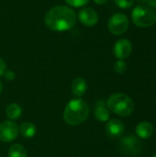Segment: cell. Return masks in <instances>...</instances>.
Masks as SVG:
<instances>
[{
  "instance_id": "cell-17",
  "label": "cell",
  "mask_w": 156,
  "mask_h": 157,
  "mask_svg": "<svg viewBox=\"0 0 156 157\" xmlns=\"http://www.w3.org/2000/svg\"><path fill=\"white\" fill-rule=\"evenodd\" d=\"M113 69L117 74H123L127 70V63L124 60H118L113 64Z\"/></svg>"
},
{
  "instance_id": "cell-16",
  "label": "cell",
  "mask_w": 156,
  "mask_h": 157,
  "mask_svg": "<svg viewBox=\"0 0 156 157\" xmlns=\"http://www.w3.org/2000/svg\"><path fill=\"white\" fill-rule=\"evenodd\" d=\"M9 157H27V151L25 147L19 144H15L10 146L8 150Z\"/></svg>"
},
{
  "instance_id": "cell-22",
  "label": "cell",
  "mask_w": 156,
  "mask_h": 157,
  "mask_svg": "<svg viewBox=\"0 0 156 157\" xmlns=\"http://www.w3.org/2000/svg\"><path fill=\"white\" fill-rule=\"evenodd\" d=\"M146 4L153 9L156 8V0H146Z\"/></svg>"
},
{
  "instance_id": "cell-1",
  "label": "cell",
  "mask_w": 156,
  "mask_h": 157,
  "mask_svg": "<svg viewBox=\"0 0 156 157\" xmlns=\"http://www.w3.org/2000/svg\"><path fill=\"white\" fill-rule=\"evenodd\" d=\"M75 11L67 6H55L48 10L44 17V23L52 31L63 32L71 29L76 23Z\"/></svg>"
},
{
  "instance_id": "cell-3",
  "label": "cell",
  "mask_w": 156,
  "mask_h": 157,
  "mask_svg": "<svg viewBox=\"0 0 156 157\" xmlns=\"http://www.w3.org/2000/svg\"><path fill=\"white\" fill-rule=\"evenodd\" d=\"M106 104L109 111L121 117L130 116L135 109L133 100L124 93L112 94L108 98Z\"/></svg>"
},
{
  "instance_id": "cell-24",
  "label": "cell",
  "mask_w": 156,
  "mask_h": 157,
  "mask_svg": "<svg viewBox=\"0 0 156 157\" xmlns=\"http://www.w3.org/2000/svg\"><path fill=\"white\" fill-rule=\"evenodd\" d=\"M139 3H141L140 5H144V4H146V0H137Z\"/></svg>"
},
{
  "instance_id": "cell-18",
  "label": "cell",
  "mask_w": 156,
  "mask_h": 157,
  "mask_svg": "<svg viewBox=\"0 0 156 157\" xmlns=\"http://www.w3.org/2000/svg\"><path fill=\"white\" fill-rule=\"evenodd\" d=\"M115 4L122 9H128L134 5L135 0H114Z\"/></svg>"
},
{
  "instance_id": "cell-9",
  "label": "cell",
  "mask_w": 156,
  "mask_h": 157,
  "mask_svg": "<svg viewBox=\"0 0 156 157\" xmlns=\"http://www.w3.org/2000/svg\"><path fill=\"white\" fill-rule=\"evenodd\" d=\"M77 17L79 21L86 27H93L98 22L97 12L91 7H83L79 11Z\"/></svg>"
},
{
  "instance_id": "cell-5",
  "label": "cell",
  "mask_w": 156,
  "mask_h": 157,
  "mask_svg": "<svg viewBox=\"0 0 156 157\" xmlns=\"http://www.w3.org/2000/svg\"><path fill=\"white\" fill-rule=\"evenodd\" d=\"M108 28L112 34L121 35L125 33L129 28V19L126 15L122 13H116L109 17Z\"/></svg>"
},
{
  "instance_id": "cell-8",
  "label": "cell",
  "mask_w": 156,
  "mask_h": 157,
  "mask_svg": "<svg viewBox=\"0 0 156 157\" xmlns=\"http://www.w3.org/2000/svg\"><path fill=\"white\" fill-rule=\"evenodd\" d=\"M132 52V44L127 39H120L114 44L113 53L118 60H124L128 58Z\"/></svg>"
},
{
  "instance_id": "cell-25",
  "label": "cell",
  "mask_w": 156,
  "mask_h": 157,
  "mask_svg": "<svg viewBox=\"0 0 156 157\" xmlns=\"http://www.w3.org/2000/svg\"><path fill=\"white\" fill-rule=\"evenodd\" d=\"M2 89H3V85H2V83H1V81H0V94H1V92H2Z\"/></svg>"
},
{
  "instance_id": "cell-6",
  "label": "cell",
  "mask_w": 156,
  "mask_h": 157,
  "mask_svg": "<svg viewBox=\"0 0 156 157\" xmlns=\"http://www.w3.org/2000/svg\"><path fill=\"white\" fill-rule=\"evenodd\" d=\"M120 148L123 154L131 155H136L141 153L142 144L136 136L130 134V135L123 137L120 140Z\"/></svg>"
},
{
  "instance_id": "cell-19",
  "label": "cell",
  "mask_w": 156,
  "mask_h": 157,
  "mask_svg": "<svg viewBox=\"0 0 156 157\" xmlns=\"http://www.w3.org/2000/svg\"><path fill=\"white\" fill-rule=\"evenodd\" d=\"M64 1L69 6H73V7L84 6L89 2V0H64Z\"/></svg>"
},
{
  "instance_id": "cell-12",
  "label": "cell",
  "mask_w": 156,
  "mask_h": 157,
  "mask_svg": "<svg viewBox=\"0 0 156 157\" xmlns=\"http://www.w3.org/2000/svg\"><path fill=\"white\" fill-rule=\"evenodd\" d=\"M136 134L141 139H149L153 136L154 129V125L148 121H143L136 127Z\"/></svg>"
},
{
  "instance_id": "cell-14",
  "label": "cell",
  "mask_w": 156,
  "mask_h": 157,
  "mask_svg": "<svg viewBox=\"0 0 156 157\" xmlns=\"http://www.w3.org/2000/svg\"><path fill=\"white\" fill-rule=\"evenodd\" d=\"M18 130H19L20 134L25 138H32L35 136L37 132L36 126L29 121H25L21 123L20 126L18 127Z\"/></svg>"
},
{
  "instance_id": "cell-23",
  "label": "cell",
  "mask_w": 156,
  "mask_h": 157,
  "mask_svg": "<svg viewBox=\"0 0 156 157\" xmlns=\"http://www.w3.org/2000/svg\"><path fill=\"white\" fill-rule=\"evenodd\" d=\"M108 0H94V2L96 4H98V5H102V4H105Z\"/></svg>"
},
{
  "instance_id": "cell-10",
  "label": "cell",
  "mask_w": 156,
  "mask_h": 157,
  "mask_svg": "<svg viewBox=\"0 0 156 157\" xmlns=\"http://www.w3.org/2000/svg\"><path fill=\"white\" fill-rule=\"evenodd\" d=\"M125 131V124L118 120V119H113L108 121L106 125V133L108 137L116 139L120 137Z\"/></svg>"
},
{
  "instance_id": "cell-21",
  "label": "cell",
  "mask_w": 156,
  "mask_h": 157,
  "mask_svg": "<svg viewBox=\"0 0 156 157\" xmlns=\"http://www.w3.org/2000/svg\"><path fill=\"white\" fill-rule=\"evenodd\" d=\"M6 71V64L5 61L2 58H0V76H4Z\"/></svg>"
},
{
  "instance_id": "cell-13",
  "label": "cell",
  "mask_w": 156,
  "mask_h": 157,
  "mask_svg": "<svg viewBox=\"0 0 156 157\" xmlns=\"http://www.w3.org/2000/svg\"><path fill=\"white\" fill-rule=\"evenodd\" d=\"M71 89L74 96H76L77 98H80L86 94L87 90V83L84 78L76 77L72 82Z\"/></svg>"
},
{
  "instance_id": "cell-2",
  "label": "cell",
  "mask_w": 156,
  "mask_h": 157,
  "mask_svg": "<svg viewBox=\"0 0 156 157\" xmlns=\"http://www.w3.org/2000/svg\"><path fill=\"white\" fill-rule=\"evenodd\" d=\"M89 115V107L82 98H74L68 102L63 111L64 121L71 126L84 123Z\"/></svg>"
},
{
  "instance_id": "cell-20",
  "label": "cell",
  "mask_w": 156,
  "mask_h": 157,
  "mask_svg": "<svg viewBox=\"0 0 156 157\" xmlns=\"http://www.w3.org/2000/svg\"><path fill=\"white\" fill-rule=\"evenodd\" d=\"M4 76H5V78H6V80L12 81V80H14V78L16 77V74H15V72L12 71V70H6V73H5V75H4Z\"/></svg>"
},
{
  "instance_id": "cell-7",
  "label": "cell",
  "mask_w": 156,
  "mask_h": 157,
  "mask_svg": "<svg viewBox=\"0 0 156 157\" xmlns=\"http://www.w3.org/2000/svg\"><path fill=\"white\" fill-rule=\"evenodd\" d=\"M19 130L17 124L13 121H4L0 123V141L10 143L17 139Z\"/></svg>"
},
{
  "instance_id": "cell-15",
  "label": "cell",
  "mask_w": 156,
  "mask_h": 157,
  "mask_svg": "<svg viewBox=\"0 0 156 157\" xmlns=\"http://www.w3.org/2000/svg\"><path fill=\"white\" fill-rule=\"evenodd\" d=\"M6 117L9 120L16 121V120H17L21 116V114H22V108L18 104H17V103H11L6 109Z\"/></svg>"
},
{
  "instance_id": "cell-4",
  "label": "cell",
  "mask_w": 156,
  "mask_h": 157,
  "mask_svg": "<svg viewBox=\"0 0 156 157\" xmlns=\"http://www.w3.org/2000/svg\"><path fill=\"white\" fill-rule=\"evenodd\" d=\"M131 19L137 27L149 28L156 22V13L146 5H138L131 12Z\"/></svg>"
},
{
  "instance_id": "cell-26",
  "label": "cell",
  "mask_w": 156,
  "mask_h": 157,
  "mask_svg": "<svg viewBox=\"0 0 156 157\" xmlns=\"http://www.w3.org/2000/svg\"><path fill=\"white\" fill-rule=\"evenodd\" d=\"M152 157H156V153H155V154H154V155H153V156H152Z\"/></svg>"
},
{
  "instance_id": "cell-11",
  "label": "cell",
  "mask_w": 156,
  "mask_h": 157,
  "mask_svg": "<svg viewBox=\"0 0 156 157\" xmlns=\"http://www.w3.org/2000/svg\"><path fill=\"white\" fill-rule=\"evenodd\" d=\"M95 118L100 122H106L109 121L110 111L107 107V104L104 100H98L95 106L94 110Z\"/></svg>"
}]
</instances>
